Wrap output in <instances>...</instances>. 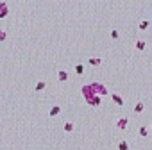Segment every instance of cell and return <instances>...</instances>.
Listing matches in <instances>:
<instances>
[{
    "mask_svg": "<svg viewBox=\"0 0 152 150\" xmlns=\"http://www.w3.org/2000/svg\"><path fill=\"white\" fill-rule=\"evenodd\" d=\"M0 39H6V32L4 30H0Z\"/></svg>",
    "mask_w": 152,
    "mask_h": 150,
    "instance_id": "8",
    "label": "cell"
},
{
    "mask_svg": "<svg viewBox=\"0 0 152 150\" xmlns=\"http://www.w3.org/2000/svg\"><path fill=\"white\" fill-rule=\"evenodd\" d=\"M59 79L65 81V79H66V73H65V72H59Z\"/></svg>",
    "mask_w": 152,
    "mask_h": 150,
    "instance_id": "4",
    "label": "cell"
},
{
    "mask_svg": "<svg viewBox=\"0 0 152 150\" xmlns=\"http://www.w3.org/2000/svg\"><path fill=\"white\" fill-rule=\"evenodd\" d=\"M136 47H138L140 50H143V48H145V43H143V41H138V43H136Z\"/></svg>",
    "mask_w": 152,
    "mask_h": 150,
    "instance_id": "3",
    "label": "cell"
},
{
    "mask_svg": "<svg viewBox=\"0 0 152 150\" xmlns=\"http://www.w3.org/2000/svg\"><path fill=\"white\" fill-rule=\"evenodd\" d=\"M118 125H120V127H125V125H127V120H120Z\"/></svg>",
    "mask_w": 152,
    "mask_h": 150,
    "instance_id": "6",
    "label": "cell"
},
{
    "mask_svg": "<svg viewBox=\"0 0 152 150\" xmlns=\"http://www.w3.org/2000/svg\"><path fill=\"white\" fill-rule=\"evenodd\" d=\"M141 109H143V105H141V104H138V105L134 107V111H136V113H138V111H141Z\"/></svg>",
    "mask_w": 152,
    "mask_h": 150,
    "instance_id": "7",
    "label": "cell"
},
{
    "mask_svg": "<svg viewBox=\"0 0 152 150\" xmlns=\"http://www.w3.org/2000/svg\"><path fill=\"white\" fill-rule=\"evenodd\" d=\"M59 113V107H54V109H50V114H57Z\"/></svg>",
    "mask_w": 152,
    "mask_h": 150,
    "instance_id": "5",
    "label": "cell"
},
{
    "mask_svg": "<svg viewBox=\"0 0 152 150\" xmlns=\"http://www.w3.org/2000/svg\"><path fill=\"white\" fill-rule=\"evenodd\" d=\"M118 148H120V150H127V148H129V145H127V143H125V141H122V143H120V147H118Z\"/></svg>",
    "mask_w": 152,
    "mask_h": 150,
    "instance_id": "2",
    "label": "cell"
},
{
    "mask_svg": "<svg viewBox=\"0 0 152 150\" xmlns=\"http://www.w3.org/2000/svg\"><path fill=\"white\" fill-rule=\"evenodd\" d=\"M6 14H7V6L2 2V4H0V18H4Z\"/></svg>",
    "mask_w": 152,
    "mask_h": 150,
    "instance_id": "1",
    "label": "cell"
}]
</instances>
